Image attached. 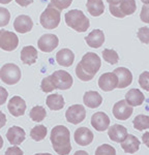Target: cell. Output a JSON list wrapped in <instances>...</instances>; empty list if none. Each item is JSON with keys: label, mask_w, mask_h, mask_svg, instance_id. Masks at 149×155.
Wrapping results in <instances>:
<instances>
[{"label": "cell", "mask_w": 149, "mask_h": 155, "mask_svg": "<svg viewBox=\"0 0 149 155\" xmlns=\"http://www.w3.org/2000/svg\"><path fill=\"white\" fill-rule=\"evenodd\" d=\"M101 66V58L98 54L88 52L76 67V74L81 81L88 82L93 79Z\"/></svg>", "instance_id": "cell-1"}, {"label": "cell", "mask_w": 149, "mask_h": 155, "mask_svg": "<svg viewBox=\"0 0 149 155\" xmlns=\"http://www.w3.org/2000/svg\"><path fill=\"white\" fill-rule=\"evenodd\" d=\"M52 147L58 155H68L71 151V132L64 125H57L52 129L51 136Z\"/></svg>", "instance_id": "cell-2"}, {"label": "cell", "mask_w": 149, "mask_h": 155, "mask_svg": "<svg viewBox=\"0 0 149 155\" xmlns=\"http://www.w3.org/2000/svg\"><path fill=\"white\" fill-rule=\"evenodd\" d=\"M65 23L77 32H85L90 26V21L80 9H71L65 14Z\"/></svg>", "instance_id": "cell-3"}, {"label": "cell", "mask_w": 149, "mask_h": 155, "mask_svg": "<svg viewBox=\"0 0 149 155\" xmlns=\"http://www.w3.org/2000/svg\"><path fill=\"white\" fill-rule=\"evenodd\" d=\"M61 12L51 3L41 12L39 17V23L45 29H55L60 24Z\"/></svg>", "instance_id": "cell-4"}, {"label": "cell", "mask_w": 149, "mask_h": 155, "mask_svg": "<svg viewBox=\"0 0 149 155\" xmlns=\"http://www.w3.org/2000/svg\"><path fill=\"white\" fill-rule=\"evenodd\" d=\"M0 79L7 85L17 84L21 79V69L14 63H6L0 69Z\"/></svg>", "instance_id": "cell-5"}, {"label": "cell", "mask_w": 149, "mask_h": 155, "mask_svg": "<svg viewBox=\"0 0 149 155\" xmlns=\"http://www.w3.org/2000/svg\"><path fill=\"white\" fill-rule=\"evenodd\" d=\"M19 46V38L16 33L7 31L5 29L0 30V49L7 52L16 50Z\"/></svg>", "instance_id": "cell-6"}, {"label": "cell", "mask_w": 149, "mask_h": 155, "mask_svg": "<svg viewBox=\"0 0 149 155\" xmlns=\"http://www.w3.org/2000/svg\"><path fill=\"white\" fill-rule=\"evenodd\" d=\"M56 89L68 90L73 86V77L65 71H56L51 74Z\"/></svg>", "instance_id": "cell-7"}, {"label": "cell", "mask_w": 149, "mask_h": 155, "mask_svg": "<svg viewBox=\"0 0 149 155\" xmlns=\"http://www.w3.org/2000/svg\"><path fill=\"white\" fill-rule=\"evenodd\" d=\"M86 110L82 104H74L68 109L65 113L66 120L71 124H79L85 119Z\"/></svg>", "instance_id": "cell-8"}, {"label": "cell", "mask_w": 149, "mask_h": 155, "mask_svg": "<svg viewBox=\"0 0 149 155\" xmlns=\"http://www.w3.org/2000/svg\"><path fill=\"white\" fill-rule=\"evenodd\" d=\"M59 45V39L55 34H44L37 41V47L44 53L54 51Z\"/></svg>", "instance_id": "cell-9"}, {"label": "cell", "mask_w": 149, "mask_h": 155, "mask_svg": "<svg viewBox=\"0 0 149 155\" xmlns=\"http://www.w3.org/2000/svg\"><path fill=\"white\" fill-rule=\"evenodd\" d=\"M113 116L118 120H122L125 121L127 120L130 117L133 115V107L126 102V101H119L118 102H116L113 107Z\"/></svg>", "instance_id": "cell-10"}, {"label": "cell", "mask_w": 149, "mask_h": 155, "mask_svg": "<svg viewBox=\"0 0 149 155\" xmlns=\"http://www.w3.org/2000/svg\"><path fill=\"white\" fill-rule=\"evenodd\" d=\"M118 86V78L114 72H105L98 79V87L103 91H112Z\"/></svg>", "instance_id": "cell-11"}, {"label": "cell", "mask_w": 149, "mask_h": 155, "mask_svg": "<svg viewBox=\"0 0 149 155\" xmlns=\"http://www.w3.org/2000/svg\"><path fill=\"white\" fill-rule=\"evenodd\" d=\"M26 102L21 96H14L9 99L8 101V112L11 113L14 117H20L23 116L26 111Z\"/></svg>", "instance_id": "cell-12"}, {"label": "cell", "mask_w": 149, "mask_h": 155, "mask_svg": "<svg viewBox=\"0 0 149 155\" xmlns=\"http://www.w3.org/2000/svg\"><path fill=\"white\" fill-rule=\"evenodd\" d=\"M93 134L87 127H79L76 129L74 134V139L78 145L80 146H88L93 141Z\"/></svg>", "instance_id": "cell-13"}, {"label": "cell", "mask_w": 149, "mask_h": 155, "mask_svg": "<svg viewBox=\"0 0 149 155\" xmlns=\"http://www.w3.org/2000/svg\"><path fill=\"white\" fill-rule=\"evenodd\" d=\"M91 125L95 130L105 131L110 125V118L104 112H98L91 117Z\"/></svg>", "instance_id": "cell-14"}, {"label": "cell", "mask_w": 149, "mask_h": 155, "mask_svg": "<svg viewBox=\"0 0 149 155\" xmlns=\"http://www.w3.org/2000/svg\"><path fill=\"white\" fill-rule=\"evenodd\" d=\"M14 28L19 33H27L31 31L33 28V21L29 16L26 15H21L18 16L14 21Z\"/></svg>", "instance_id": "cell-15"}, {"label": "cell", "mask_w": 149, "mask_h": 155, "mask_svg": "<svg viewBox=\"0 0 149 155\" xmlns=\"http://www.w3.org/2000/svg\"><path fill=\"white\" fill-rule=\"evenodd\" d=\"M26 134L22 127L19 126H12L6 132V139L9 142V144L14 146H18L25 141Z\"/></svg>", "instance_id": "cell-16"}, {"label": "cell", "mask_w": 149, "mask_h": 155, "mask_svg": "<svg viewBox=\"0 0 149 155\" xmlns=\"http://www.w3.org/2000/svg\"><path fill=\"white\" fill-rule=\"evenodd\" d=\"M114 74L118 78V86L117 88L123 89L125 87L130 86L133 82V74L126 67H117L113 71Z\"/></svg>", "instance_id": "cell-17"}, {"label": "cell", "mask_w": 149, "mask_h": 155, "mask_svg": "<svg viewBox=\"0 0 149 155\" xmlns=\"http://www.w3.org/2000/svg\"><path fill=\"white\" fill-rule=\"evenodd\" d=\"M85 41L91 48L98 49L105 42V34L101 29H94L85 37Z\"/></svg>", "instance_id": "cell-18"}, {"label": "cell", "mask_w": 149, "mask_h": 155, "mask_svg": "<svg viewBox=\"0 0 149 155\" xmlns=\"http://www.w3.org/2000/svg\"><path fill=\"white\" fill-rule=\"evenodd\" d=\"M127 129L120 124H115V125L109 127L108 136L111 141L116 142V143H121L127 137Z\"/></svg>", "instance_id": "cell-19"}, {"label": "cell", "mask_w": 149, "mask_h": 155, "mask_svg": "<svg viewBox=\"0 0 149 155\" xmlns=\"http://www.w3.org/2000/svg\"><path fill=\"white\" fill-rule=\"evenodd\" d=\"M56 61L59 65L68 67L73 65L74 61V54L69 49H61L56 54Z\"/></svg>", "instance_id": "cell-20"}, {"label": "cell", "mask_w": 149, "mask_h": 155, "mask_svg": "<svg viewBox=\"0 0 149 155\" xmlns=\"http://www.w3.org/2000/svg\"><path fill=\"white\" fill-rule=\"evenodd\" d=\"M125 101L133 107H139V106H141V104H143L144 101H145V96H144V94L141 92V90L134 88L126 92Z\"/></svg>", "instance_id": "cell-21"}, {"label": "cell", "mask_w": 149, "mask_h": 155, "mask_svg": "<svg viewBox=\"0 0 149 155\" xmlns=\"http://www.w3.org/2000/svg\"><path fill=\"white\" fill-rule=\"evenodd\" d=\"M121 148L125 153L134 154L140 148V141L134 134H127L123 142H121Z\"/></svg>", "instance_id": "cell-22"}, {"label": "cell", "mask_w": 149, "mask_h": 155, "mask_svg": "<svg viewBox=\"0 0 149 155\" xmlns=\"http://www.w3.org/2000/svg\"><path fill=\"white\" fill-rule=\"evenodd\" d=\"M84 104L90 109H96L103 104V97L96 91H87L83 97Z\"/></svg>", "instance_id": "cell-23"}, {"label": "cell", "mask_w": 149, "mask_h": 155, "mask_svg": "<svg viewBox=\"0 0 149 155\" xmlns=\"http://www.w3.org/2000/svg\"><path fill=\"white\" fill-rule=\"evenodd\" d=\"M37 51L34 47L32 46H26L22 49L21 51V61L24 64L27 65H32L36 62L37 60Z\"/></svg>", "instance_id": "cell-24"}, {"label": "cell", "mask_w": 149, "mask_h": 155, "mask_svg": "<svg viewBox=\"0 0 149 155\" xmlns=\"http://www.w3.org/2000/svg\"><path fill=\"white\" fill-rule=\"evenodd\" d=\"M86 7L92 17H99L105 12V4L101 0H87Z\"/></svg>", "instance_id": "cell-25"}, {"label": "cell", "mask_w": 149, "mask_h": 155, "mask_svg": "<svg viewBox=\"0 0 149 155\" xmlns=\"http://www.w3.org/2000/svg\"><path fill=\"white\" fill-rule=\"evenodd\" d=\"M46 104L52 111H58L64 107V98L60 94H50L46 99Z\"/></svg>", "instance_id": "cell-26"}, {"label": "cell", "mask_w": 149, "mask_h": 155, "mask_svg": "<svg viewBox=\"0 0 149 155\" xmlns=\"http://www.w3.org/2000/svg\"><path fill=\"white\" fill-rule=\"evenodd\" d=\"M48 134V129L45 125H36L30 130V137L33 141L39 142L43 141Z\"/></svg>", "instance_id": "cell-27"}, {"label": "cell", "mask_w": 149, "mask_h": 155, "mask_svg": "<svg viewBox=\"0 0 149 155\" xmlns=\"http://www.w3.org/2000/svg\"><path fill=\"white\" fill-rule=\"evenodd\" d=\"M29 116L32 121L34 122H41L43 120L46 118L47 116V112L46 110L44 109L43 107L41 106H35L31 109L30 113H29Z\"/></svg>", "instance_id": "cell-28"}, {"label": "cell", "mask_w": 149, "mask_h": 155, "mask_svg": "<svg viewBox=\"0 0 149 155\" xmlns=\"http://www.w3.org/2000/svg\"><path fill=\"white\" fill-rule=\"evenodd\" d=\"M134 127L139 131L149 128V117L146 115H138L133 121Z\"/></svg>", "instance_id": "cell-29"}, {"label": "cell", "mask_w": 149, "mask_h": 155, "mask_svg": "<svg viewBox=\"0 0 149 155\" xmlns=\"http://www.w3.org/2000/svg\"><path fill=\"white\" fill-rule=\"evenodd\" d=\"M119 5L124 16H131L137 9V3L135 0H122Z\"/></svg>", "instance_id": "cell-30"}, {"label": "cell", "mask_w": 149, "mask_h": 155, "mask_svg": "<svg viewBox=\"0 0 149 155\" xmlns=\"http://www.w3.org/2000/svg\"><path fill=\"white\" fill-rule=\"evenodd\" d=\"M103 58L104 60L109 64H114L118 63L119 61V56L117 54V52L114 51V50H111V49H106L103 51Z\"/></svg>", "instance_id": "cell-31"}, {"label": "cell", "mask_w": 149, "mask_h": 155, "mask_svg": "<svg viewBox=\"0 0 149 155\" xmlns=\"http://www.w3.org/2000/svg\"><path fill=\"white\" fill-rule=\"evenodd\" d=\"M41 88L45 93H49V92H51L56 89L55 84H54L53 79H52L51 76L44 78L43 81H41Z\"/></svg>", "instance_id": "cell-32"}, {"label": "cell", "mask_w": 149, "mask_h": 155, "mask_svg": "<svg viewBox=\"0 0 149 155\" xmlns=\"http://www.w3.org/2000/svg\"><path fill=\"white\" fill-rule=\"evenodd\" d=\"M95 155H116V150L111 145L103 144L96 148Z\"/></svg>", "instance_id": "cell-33"}, {"label": "cell", "mask_w": 149, "mask_h": 155, "mask_svg": "<svg viewBox=\"0 0 149 155\" xmlns=\"http://www.w3.org/2000/svg\"><path fill=\"white\" fill-rule=\"evenodd\" d=\"M11 12L4 7H0V27H4L9 23Z\"/></svg>", "instance_id": "cell-34"}, {"label": "cell", "mask_w": 149, "mask_h": 155, "mask_svg": "<svg viewBox=\"0 0 149 155\" xmlns=\"http://www.w3.org/2000/svg\"><path fill=\"white\" fill-rule=\"evenodd\" d=\"M137 36H138V38L140 39L143 44H145V45L149 44V28H147V27H141V28L138 30Z\"/></svg>", "instance_id": "cell-35"}, {"label": "cell", "mask_w": 149, "mask_h": 155, "mask_svg": "<svg viewBox=\"0 0 149 155\" xmlns=\"http://www.w3.org/2000/svg\"><path fill=\"white\" fill-rule=\"evenodd\" d=\"M139 84L145 91H149V71H144L140 74Z\"/></svg>", "instance_id": "cell-36"}, {"label": "cell", "mask_w": 149, "mask_h": 155, "mask_svg": "<svg viewBox=\"0 0 149 155\" xmlns=\"http://www.w3.org/2000/svg\"><path fill=\"white\" fill-rule=\"evenodd\" d=\"M73 0H51V4L53 6H55L56 8H58L59 11L65 9L71 5Z\"/></svg>", "instance_id": "cell-37"}, {"label": "cell", "mask_w": 149, "mask_h": 155, "mask_svg": "<svg viewBox=\"0 0 149 155\" xmlns=\"http://www.w3.org/2000/svg\"><path fill=\"white\" fill-rule=\"evenodd\" d=\"M109 9H110L112 16L116 17V18H124V17H125L123 15V12H121L119 4H110V5H109Z\"/></svg>", "instance_id": "cell-38"}, {"label": "cell", "mask_w": 149, "mask_h": 155, "mask_svg": "<svg viewBox=\"0 0 149 155\" xmlns=\"http://www.w3.org/2000/svg\"><path fill=\"white\" fill-rule=\"evenodd\" d=\"M140 19L144 23L149 24V4H144L142 6L141 14H140Z\"/></svg>", "instance_id": "cell-39"}, {"label": "cell", "mask_w": 149, "mask_h": 155, "mask_svg": "<svg viewBox=\"0 0 149 155\" xmlns=\"http://www.w3.org/2000/svg\"><path fill=\"white\" fill-rule=\"evenodd\" d=\"M4 155H24V153L18 146H12L7 148Z\"/></svg>", "instance_id": "cell-40"}, {"label": "cell", "mask_w": 149, "mask_h": 155, "mask_svg": "<svg viewBox=\"0 0 149 155\" xmlns=\"http://www.w3.org/2000/svg\"><path fill=\"white\" fill-rule=\"evenodd\" d=\"M7 97H8V93H7L6 89L0 86V106H2L4 102H6Z\"/></svg>", "instance_id": "cell-41"}, {"label": "cell", "mask_w": 149, "mask_h": 155, "mask_svg": "<svg viewBox=\"0 0 149 155\" xmlns=\"http://www.w3.org/2000/svg\"><path fill=\"white\" fill-rule=\"evenodd\" d=\"M33 2V0H16V3H18L20 6L25 7V6H28Z\"/></svg>", "instance_id": "cell-42"}, {"label": "cell", "mask_w": 149, "mask_h": 155, "mask_svg": "<svg viewBox=\"0 0 149 155\" xmlns=\"http://www.w3.org/2000/svg\"><path fill=\"white\" fill-rule=\"evenodd\" d=\"M6 123V116L2 112H0V128H2Z\"/></svg>", "instance_id": "cell-43"}, {"label": "cell", "mask_w": 149, "mask_h": 155, "mask_svg": "<svg viewBox=\"0 0 149 155\" xmlns=\"http://www.w3.org/2000/svg\"><path fill=\"white\" fill-rule=\"evenodd\" d=\"M142 141H143V143L146 145V147L149 148V131L145 132L142 136Z\"/></svg>", "instance_id": "cell-44"}, {"label": "cell", "mask_w": 149, "mask_h": 155, "mask_svg": "<svg viewBox=\"0 0 149 155\" xmlns=\"http://www.w3.org/2000/svg\"><path fill=\"white\" fill-rule=\"evenodd\" d=\"M74 155H88V153H87L86 151H84V150H79V151H77Z\"/></svg>", "instance_id": "cell-45"}, {"label": "cell", "mask_w": 149, "mask_h": 155, "mask_svg": "<svg viewBox=\"0 0 149 155\" xmlns=\"http://www.w3.org/2000/svg\"><path fill=\"white\" fill-rule=\"evenodd\" d=\"M110 4H119L122 0H107Z\"/></svg>", "instance_id": "cell-46"}, {"label": "cell", "mask_w": 149, "mask_h": 155, "mask_svg": "<svg viewBox=\"0 0 149 155\" xmlns=\"http://www.w3.org/2000/svg\"><path fill=\"white\" fill-rule=\"evenodd\" d=\"M9 2H12V0H0V3L2 4H8Z\"/></svg>", "instance_id": "cell-47"}, {"label": "cell", "mask_w": 149, "mask_h": 155, "mask_svg": "<svg viewBox=\"0 0 149 155\" xmlns=\"http://www.w3.org/2000/svg\"><path fill=\"white\" fill-rule=\"evenodd\" d=\"M3 147V139H2V137L0 136V149Z\"/></svg>", "instance_id": "cell-48"}, {"label": "cell", "mask_w": 149, "mask_h": 155, "mask_svg": "<svg viewBox=\"0 0 149 155\" xmlns=\"http://www.w3.org/2000/svg\"><path fill=\"white\" fill-rule=\"evenodd\" d=\"M144 4H149V0H141Z\"/></svg>", "instance_id": "cell-49"}, {"label": "cell", "mask_w": 149, "mask_h": 155, "mask_svg": "<svg viewBox=\"0 0 149 155\" xmlns=\"http://www.w3.org/2000/svg\"><path fill=\"white\" fill-rule=\"evenodd\" d=\"M34 155H52V154H50V153H36Z\"/></svg>", "instance_id": "cell-50"}]
</instances>
